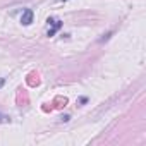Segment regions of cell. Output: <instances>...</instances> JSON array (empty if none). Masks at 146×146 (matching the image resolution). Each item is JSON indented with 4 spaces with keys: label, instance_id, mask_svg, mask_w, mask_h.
<instances>
[{
    "label": "cell",
    "instance_id": "obj_1",
    "mask_svg": "<svg viewBox=\"0 0 146 146\" xmlns=\"http://www.w3.org/2000/svg\"><path fill=\"white\" fill-rule=\"evenodd\" d=\"M60 28H62V23H60L58 19L50 17V19H48V31H46V35H48V36H53Z\"/></svg>",
    "mask_w": 146,
    "mask_h": 146
},
{
    "label": "cell",
    "instance_id": "obj_2",
    "mask_svg": "<svg viewBox=\"0 0 146 146\" xmlns=\"http://www.w3.org/2000/svg\"><path fill=\"white\" fill-rule=\"evenodd\" d=\"M21 23H23V26H29V24L33 23V11H31V9H26V11L23 12Z\"/></svg>",
    "mask_w": 146,
    "mask_h": 146
},
{
    "label": "cell",
    "instance_id": "obj_3",
    "mask_svg": "<svg viewBox=\"0 0 146 146\" xmlns=\"http://www.w3.org/2000/svg\"><path fill=\"white\" fill-rule=\"evenodd\" d=\"M11 119L7 117V115H2V113H0V122H9Z\"/></svg>",
    "mask_w": 146,
    "mask_h": 146
},
{
    "label": "cell",
    "instance_id": "obj_4",
    "mask_svg": "<svg viewBox=\"0 0 146 146\" xmlns=\"http://www.w3.org/2000/svg\"><path fill=\"white\" fill-rule=\"evenodd\" d=\"M4 83H5V79H4V78H0V88L4 86Z\"/></svg>",
    "mask_w": 146,
    "mask_h": 146
},
{
    "label": "cell",
    "instance_id": "obj_5",
    "mask_svg": "<svg viewBox=\"0 0 146 146\" xmlns=\"http://www.w3.org/2000/svg\"><path fill=\"white\" fill-rule=\"evenodd\" d=\"M58 2H65V0H58Z\"/></svg>",
    "mask_w": 146,
    "mask_h": 146
}]
</instances>
